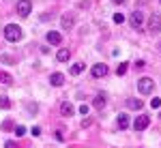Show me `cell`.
I'll use <instances>...</instances> for the list:
<instances>
[{
  "label": "cell",
  "instance_id": "obj_29",
  "mask_svg": "<svg viewBox=\"0 0 161 148\" xmlns=\"http://www.w3.org/2000/svg\"><path fill=\"white\" fill-rule=\"evenodd\" d=\"M112 2H116V4H123V2H127V0H112Z\"/></svg>",
  "mask_w": 161,
  "mask_h": 148
},
{
  "label": "cell",
  "instance_id": "obj_5",
  "mask_svg": "<svg viewBox=\"0 0 161 148\" xmlns=\"http://www.w3.org/2000/svg\"><path fill=\"white\" fill-rule=\"evenodd\" d=\"M30 11H32V2L30 0H19L17 2V15L19 17H28Z\"/></svg>",
  "mask_w": 161,
  "mask_h": 148
},
{
  "label": "cell",
  "instance_id": "obj_9",
  "mask_svg": "<svg viewBox=\"0 0 161 148\" xmlns=\"http://www.w3.org/2000/svg\"><path fill=\"white\" fill-rule=\"evenodd\" d=\"M60 26H62V30H71V28H73V15L64 13L60 17Z\"/></svg>",
  "mask_w": 161,
  "mask_h": 148
},
{
  "label": "cell",
  "instance_id": "obj_10",
  "mask_svg": "<svg viewBox=\"0 0 161 148\" xmlns=\"http://www.w3.org/2000/svg\"><path fill=\"white\" fill-rule=\"evenodd\" d=\"M50 84H52V86H62V84H64V75H62V73H52Z\"/></svg>",
  "mask_w": 161,
  "mask_h": 148
},
{
  "label": "cell",
  "instance_id": "obj_4",
  "mask_svg": "<svg viewBox=\"0 0 161 148\" xmlns=\"http://www.w3.org/2000/svg\"><path fill=\"white\" fill-rule=\"evenodd\" d=\"M153 86H155V82H153L150 77H142V79H137V88H140L142 95H150V92H153Z\"/></svg>",
  "mask_w": 161,
  "mask_h": 148
},
{
  "label": "cell",
  "instance_id": "obj_2",
  "mask_svg": "<svg viewBox=\"0 0 161 148\" xmlns=\"http://www.w3.org/2000/svg\"><path fill=\"white\" fill-rule=\"evenodd\" d=\"M129 24H131L133 30H142V26H144V15H142L140 9H136V11L129 15Z\"/></svg>",
  "mask_w": 161,
  "mask_h": 148
},
{
  "label": "cell",
  "instance_id": "obj_26",
  "mask_svg": "<svg viewBox=\"0 0 161 148\" xmlns=\"http://www.w3.org/2000/svg\"><path fill=\"white\" fill-rule=\"evenodd\" d=\"M2 62H7V64H13L15 60H13L11 56H2Z\"/></svg>",
  "mask_w": 161,
  "mask_h": 148
},
{
  "label": "cell",
  "instance_id": "obj_14",
  "mask_svg": "<svg viewBox=\"0 0 161 148\" xmlns=\"http://www.w3.org/2000/svg\"><path fill=\"white\" fill-rule=\"evenodd\" d=\"M105 101H108V99H105V95H97V97H95V101H92V103H95V107H103V105H105Z\"/></svg>",
  "mask_w": 161,
  "mask_h": 148
},
{
  "label": "cell",
  "instance_id": "obj_8",
  "mask_svg": "<svg viewBox=\"0 0 161 148\" xmlns=\"http://www.w3.org/2000/svg\"><path fill=\"white\" fill-rule=\"evenodd\" d=\"M90 73H92V77H103V75L108 73V67H105L103 62H99V64H95V67L90 69Z\"/></svg>",
  "mask_w": 161,
  "mask_h": 148
},
{
  "label": "cell",
  "instance_id": "obj_7",
  "mask_svg": "<svg viewBox=\"0 0 161 148\" xmlns=\"http://www.w3.org/2000/svg\"><path fill=\"white\" fill-rule=\"evenodd\" d=\"M45 39H47V43H52V45H60L62 43V35L56 32V30H50V32L45 35Z\"/></svg>",
  "mask_w": 161,
  "mask_h": 148
},
{
  "label": "cell",
  "instance_id": "obj_23",
  "mask_svg": "<svg viewBox=\"0 0 161 148\" xmlns=\"http://www.w3.org/2000/svg\"><path fill=\"white\" fill-rule=\"evenodd\" d=\"M24 133H26V129L22 127V124H19V127H15V135H24Z\"/></svg>",
  "mask_w": 161,
  "mask_h": 148
},
{
  "label": "cell",
  "instance_id": "obj_17",
  "mask_svg": "<svg viewBox=\"0 0 161 148\" xmlns=\"http://www.w3.org/2000/svg\"><path fill=\"white\" fill-rule=\"evenodd\" d=\"M127 69H129V64H127V62H120V64L116 67V75H118V77L125 75V73H127Z\"/></svg>",
  "mask_w": 161,
  "mask_h": 148
},
{
  "label": "cell",
  "instance_id": "obj_12",
  "mask_svg": "<svg viewBox=\"0 0 161 148\" xmlns=\"http://www.w3.org/2000/svg\"><path fill=\"white\" fill-rule=\"evenodd\" d=\"M60 114L62 116H73L75 114L73 105H71V103H60Z\"/></svg>",
  "mask_w": 161,
  "mask_h": 148
},
{
  "label": "cell",
  "instance_id": "obj_15",
  "mask_svg": "<svg viewBox=\"0 0 161 148\" xmlns=\"http://www.w3.org/2000/svg\"><path fill=\"white\" fill-rule=\"evenodd\" d=\"M127 107H131V110H140V107H142V101H140V99H129V101H127Z\"/></svg>",
  "mask_w": 161,
  "mask_h": 148
},
{
  "label": "cell",
  "instance_id": "obj_22",
  "mask_svg": "<svg viewBox=\"0 0 161 148\" xmlns=\"http://www.w3.org/2000/svg\"><path fill=\"white\" fill-rule=\"evenodd\" d=\"M80 114H82V116H88V105H86V103L80 105Z\"/></svg>",
  "mask_w": 161,
  "mask_h": 148
},
{
  "label": "cell",
  "instance_id": "obj_3",
  "mask_svg": "<svg viewBox=\"0 0 161 148\" xmlns=\"http://www.w3.org/2000/svg\"><path fill=\"white\" fill-rule=\"evenodd\" d=\"M148 32H153V35L161 32V13H153L148 17Z\"/></svg>",
  "mask_w": 161,
  "mask_h": 148
},
{
  "label": "cell",
  "instance_id": "obj_6",
  "mask_svg": "<svg viewBox=\"0 0 161 148\" xmlns=\"http://www.w3.org/2000/svg\"><path fill=\"white\" fill-rule=\"evenodd\" d=\"M131 124H133V129H136V131H144V129L150 124V118L146 116V114H142V116H137Z\"/></svg>",
  "mask_w": 161,
  "mask_h": 148
},
{
  "label": "cell",
  "instance_id": "obj_18",
  "mask_svg": "<svg viewBox=\"0 0 161 148\" xmlns=\"http://www.w3.org/2000/svg\"><path fill=\"white\" fill-rule=\"evenodd\" d=\"M82 69H84V67H82L80 62H75V64H71V75H80V73H82Z\"/></svg>",
  "mask_w": 161,
  "mask_h": 148
},
{
  "label": "cell",
  "instance_id": "obj_19",
  "mask_svg": "<svg viewBox=\"0 0 161 148\" xmlns=\"http://www.w3.org/2000/svg\"><path fill=\"white\" fill-rule=\"evenodd\" d=\"M0 107H2V110H9V107H11V101L7 97H0Z\"/></svg>",
  "mask_w": 161,
  "mask_h": 148
},
{
  "label": "cell",
  "instance_id": "obj_20",
  "mask_svg": "<svg viewBox=\"0 0 161 148\" xmlns=\"http://www.w3.org/2000/svg\"><path fill=\"white\" fill-rule=\"evenodd\" d=\"M150 107H153V110L161 107V99H159V97H153V99H150Z\"/></svg>",
  "mask_w": 161,
  "mask_h": 148
},
{
  "label": "cell",
  "instance_id": "obj_28",
  "mask_svg": "<svg viewBox=\"0 0 161 148\" xmlns=\"http://www.w3.org/2000/svg\"><path fill=\"white\" fill-rule=\"evenodd\" d=\"M32 135H41V129L39 127H32Z\"/></svg>",
  "mask_w": 161,
  "mask_h": 148
},
{
  "label": "cell",
  "instance_id": "obj_25",
  "mask_svg": "<svg viewBox=\"0 0 161 148\" xmlns=\"http://www.w3.org/2000/svg\"><path fill=\"white\" fill-rule=\"evenodd\" d=\"M4 148H17V142H13V140H9V142L4 144Z\"/></svg>",
  "mask_w": 161,
  "mask_h": 148
},
{
  "label": "cell",
  "instance_id": "obj_24",
  "mask_svg": "<svg viewBox=\"0 0 161 148\" xmlns=\"http://www.w3.org/2000/svg\"><path fill=\"white\" fill-rule=\"evenodd\" d=\"M2 129H4V131H9V129H15V127H13V123H11V120H7V123L2 124Z\"/></svg>",
  "mask_w": 161,
  "mask_h": 148
},
{
  "label": "cell",
  "instance_id": "obj_21",
  "mask_svg": "<svg viewBox=\"0 0 161 148\" xmlns=\"http://www.w3.org/2000/svg\"><path fill=\"white\" fill-rule=\"evenodd\" d=\"M123 22H125L123 13H114V24H123Z\"/></svg>",
  "mask_w": 161,
  "mask_h": 148
},
{
  "label": "cell",
  "instance_id": "obj_1",
  "mask_svg": "<svg viewBox=\"0 0 161 148\" xmlns=\"http://www.w3.org/2000/svg\"><path fill=\"white\" fill-rule=\"evenodd\" d=\"M4 39H7L9 43H17V41L22 39V28L17 24H7L4 26Z\"/></svg>",
  "mask_w": 161,
  "mask_h": 148
},
{
  "label": "cell",
  "instance_id": "obj_27",
  "mask_svg": "<svg viewBox=\"0 0 161 148\" xmlns=\"http://www.w3.org/2000/svg\"><path fill=\"white\" fill-rule=\"evenodd\" d=\"M54 137H56L58 142H62V140H64V137H62V131H56V135H54Z\"/></svg>",
  "mask_w": 161,
  "mask_h": 148
},
{
  "label": "cell",
  "instance_id": "obj_16",
  "mask_svg": "<svg viewBox=\"0 0 161 148\" xmlns=\"http://www.w3.org/2000/svg\"><path fill=\"white\" fill-rule=\"evenodd\" d=\"M0 82H2V84H7V86H11V84H13V77L9 73H4V71H0Z\"/></svg>",
  "mask_w": 161,
  "mask_h": 148
},
{
  "label": "cell",
  "instance_id": "obj_11",
  "mask_svg": "<svg viewBox=\"0 0 161 148\" xmlns=\"http://www.w3.org/2000/svg\"><path fill=\"white\" fill-rule=\"evenodd\" d=\"M116 120H118V127H120V129H127V127L131 124V118H129L127 114H118V118H116Z\"/></svg>",
  "mask_w": 161,
  "mask_h": 148
},
{
  "label": "cell",
  "instance_id": "obj_13",
  "mask_svg": "<svg viewBox=\"0 0 161 148\" xmlns=\"http://www.w3.org/2000/svg\"><path fill=\"white\" fill-rule=\"evenodd\" d=\"M69 56H71V52H69V49H60V52L56 54L58 62H67V60H69Z\"/></svg>",
  "mask_w": 161,
  "mask_h": 148
}]
</instances>
